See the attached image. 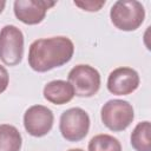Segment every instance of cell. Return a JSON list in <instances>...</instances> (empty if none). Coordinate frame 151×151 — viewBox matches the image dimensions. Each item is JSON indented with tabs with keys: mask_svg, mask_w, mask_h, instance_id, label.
<instances>
[{
	"mask_svg": "<svg viewBox=\"0 0 151 151\" xmlns=\"http://www.w3.org/2000/svg\"><path fill=\"white\" fill-rule=\"evenodd\" d=\"M74 53V45L67 37H51L34 40L28 50V65L35 72H47L67 64Z\"/></svg>",
	"mask_w": 151,
	"mask_h": 151,
	"instance_id": "obj_1",
	"label": "cell"
},
{
	"mask_svg": "<svg viewBox=\"0 0 151 151\" xmlns=\"http://www.w3.org/2000/svg\"><path fill=\"white\" fill-rule=\"evenodd\" d=\"M110 18L114 27L120 31H134L145 19V9L137 0H118L110 11Z\"/></svg>",
	"mask_w": 151,
	"mask_h": 151,
	"instance_id": "obj_2",
	"label": "cell"
},
{
	"mask_svg": "<svg viewBox=\"0 0 151 151\" xmlns=\"http://www.w3.org/2000/svg\"><path fill=\"white\" fill-rule=\"evenodd\" d=\"M100 118L109 130L119 132L130 126L134 118V111L129 101L123 99H111L103 105Z\"/></svg>",
	"mask_w": 151,
	"mask_h": 151,
	"instance_id": "obj_3",
	"label": "cell"
},
{
	"mask_svg": "<svg viewBox=\"0 0 151 151\" xmlns=\"http://www.w3.org/2000/svg\"><path fill=\"white\" fill-rule=\"evenodd\" d=\"M24 55V34L14 25H6L0 31V60L8 66L21 63Z\"/></svg>",
	"mask_w": 151,
	"mask_h": 151,
	"instance_id": "obj_4",
	"label": "cell"
},
{
	"mask_svg": "<svg viewBox=\"0 0 151 151\" xmlns=\"http://www.w3.org/2000/svg\"><path fill=\"white\" fill-rule=\"evenodd\" d=\"M59 130L68 142H79L86 137L90 130V117L80 107H71L60 116Z\"/></svg>",
	"mask_w": 151,
	"mask_h": 151,
	"instance_id": "obj_5",
	"label": "cell"
},
{
	"mask_svg": "<svg viewBox=\"0 0 151 151\" xmlns=\"http://www.w3.org/2000/svg\"><path fill=\"white\" fill-rule=\"evenodd\" d=\"M68 83L78 97H92L100 88V74L90 65H77L68 72Z\"/></svg>",
	"mask_w": 151,
	"mask_h": 151,
	"instance_id": "obj_6",
	"label": "cell"
},
{
	"mask_svg": "<svg viewBox=\"0 0 151 151\" xmlns=\"http://www.w3.org/2000/svg\"><path fill=\"white\" fill-rule=\"evenodd\" d=\"M54 122L53 112L44 105H33L24 114V126L27 133L33 137L46 136Z\"/></svg>",
	"mask_w": 151,
	"mask_h": 151,
	"instance_id": "obj_7",
	"label": "cell"
},
{
	"mask_svg": "<svg viewBox=\"0 0 151 151\" xmlns=\"http://www.w3.org/2000/svg\"><path fill=\"white\" fill-rule=\"evenodd\" d=\"M55 4L47 0H17L13 8L18 20L26 25H37L45 19L47 11Z\"/></svg>",
	"mask_w": 151,
	"mask_h": 151,
	"instance_id": "obj_8",
	"label": "cell"
},
{
	"mask_svg": "<svg viewBox=\"0 0 151 151\" xmlns=\"http://www.w3.org/2000/svg\"><path fill=\"white\" fill-rule=\"evenodd\" d=\"M139 74L131 67H117L107 78V90L116 96H127L139 86Z\"/></svg>",
	"mask_w": 151,
	"mask_h": 151,
	"instance_id": "obj_9",
	"label": "cell"
},
{
	"mask_svg": "<svg viewBox=\"0 0 151 151\" xmlns=\"http://www.w3.org/2000/svg\"><path fill=\"white\" fill-rule=\"evenodd\" d=\"M44 98L54 104V105H63L72 100L74 97V91L72 85L66 80H52L47 83L44 87Z\"/></svg>",
	"mask_w": 151,
	"mask_h": 151,
	"instance_id": "obj_10",
	"label": "cell"
},
{
	"mask_svg": "<svg viewBox=\"0 0 151 151\" xmlns=\"http://www.w3.org/2000/svg\"><path fill=\"white\" fill-rule=\"evenodd\" d=\"M21 145L19 130L9 124H0V151H20Z\"/></svg>",
	"mask_w": 151,
	"mask_h": 151,
	"instance_id": "obj_11",
	"label": "cell"
},
{
	"mask_svg": "<svg viewBox=\"0 0 151 151\" xmlns=\"http://www.w3.org/2000/svg\"><path fill=\"white\" fill-rule=\"evenodd\" d=\"M151 125L145 120L138 123L131 133V145L136 151H151Z\"/></svg>",
	"mask_w": 151,
	"mask_h": 151,
	"instance_id": "obj_12",
	"label": "cell"
},
{
	"mask_svg": "<svg viewBox=\"0 0 151 151\" xmlns=\"http://www.w3.org/2000/svg\"><path fill=\"white\" fill-rule=\"evenodd\" d=\"M88 151H122V144L111 134H97L90 140Z\"/></svg>",
	"mask_w": 151,
	"mask_h": 151,
	"instance_id": "obj_13",
	"label": "cell"
},
{
	"mask_svg": "<svg viewBox=\"0 0 151 151\" xmlns=\"http://www.w3.org/2000/svg\"><path fill=\"white\" fill-rule=\"evenodd\" d=\"M73 4L76 6H78V7H80L84 11H87V12H97V11H99L105 5V0H101V1H93V0L74 1Z\"/></svg>",
	"mask_w": 151,
	"mask_h": 151,
	"instance_id": "obj_14",
	"label": "cell"
},
{
	"mask_svg": "<svg viewBox=\"0 0 151 151\" xmlns=\"http://www.w3.org/2000/svg\"><path fill=\"white\" fill-rule=\"evenodd\" d=\"M8 83H9L8 72L2 65H0V93L6 91V88L8 86Z\"/></svg>",
	"mask_w": 151,
	"mask_h": 151,
	"instance_id": "obj_15",
	"label": "cell"
},
{
	"mask_svg": "<svg viewBox=\"0 0 151 151\" xmlns=\"http://www.w3.org/2000/svg\"><path fill=\"white\" fill-rule=\"evenodd\" d=\"M5 5H6V1H0V14L5 8Z\"/></svg>",
	"mask_w": 151,
	"mask_h": 151,
	"instance_id": "obj_16",
	"label": "cell"
},
{
	"mask_svg": "<svg viewBox=\"0 0 151 151\" xmlns=\"http://www.w3.org/2000/svg\"><path fill=\"white\" fill-rule=\"evenodd\" d=\"M68 151H84L83 149H71V150H68Z\"/></svg>",
	"mask_w": 151,
	"mask_h": 151,
	"instance_id": "obj_17",
	"label": "cell"
}]
</instances>
